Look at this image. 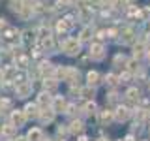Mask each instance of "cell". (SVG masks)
<instances>
[{"label": "cell", "instance_id": "1", "mask_svg": "<svg viewBox=\"0 0 150 141\" xmlns=\"http://www.w3.org/2000/svg\"><path fill=\"white\" fill-rule=\"evenodd\" d=\"M60 51H62L64 55H69V56H77L79 51H81V40L79 38H71V36H66L62 38V41L58 43Z\"/></svg>", "mask_w": 150, "mask_h": 141}, {"label": "cell", "instance_id": "2", "mask_svg": "<svg viewBox=\"0 0 150 141\" xmlns=\"http://www.w3.org/2000/svg\"><path fill=\"white\" fill-rule=\"evenodd\" d=\"M0 34H2L4 43H8V45H17V43H21V30H17V28L11 26V25H9L8 28H4ZM21 45H23V43H21Z\"/></svg>", "mask_w": 150, "mask_h": 141}, {"label": "cell", "instance_id": "3", "mask_svg": "<svg viewBox=\"0 0 150 141\" xmlns=\"http://www.w3.org/2000/svg\"><path fill=\"white\" fill-rule=\"evenodd\" d=\"M88 55H90L92 60H103V58H105V55H107V47H105V43H101V41H92Z\"/></svg>", "mask_w": 150, "mask_h": 141}, {"label": "cell", "instance_id": "4", "mask_svg": "<svg viewBox=\"0 0 150 141\" xmlns=\"http://www.w3.org/2000/svg\"><path fill=\"white\" fill-rule=\"evenodd\" d=\"M32 90H34V83L32 81L15 85V98L17 100H26L28 96H32Z\"/></svg>", "mask_w": 150, "mask_h": 141}, {"label": "cell", "instance_id": "5", "mask_svg": "<svg viewBox=\"0 0 150 141\" xmlns=\"http://www.w3.org/2000/svg\"><path fill=\"white\" fill-rule=\"evenodd\" d=\"M8 120L11 122L13 126H17V128H23V126L28 122V119H26V115H25V111H23V109H13V111H9Z\"/></svg>", "mask_w": 150, "mask_h": 141}, {"label": "cell", "instance_id": "6", "mask_svg": "<svg viewBox=\"0 0 150 141\" xmlns=\"http://www.w3.org/2000/svg\"><path fill=\"white\" fill-rule=\"evenodd\" d=\"M17 72H19V68L15 64H4L2 66V70H0V75H2V81H13L15 83V77H17Z\"/></svg>", "mask_w": 150, "mask_h": 141}, {"label": "cell", "instance_id": "7", "mask_svg": "<svg viewBox=\"0 0 150 141\" xmlns=\"http://www.w3.org/2000/svg\"><path fill=\"white\" fill-rule=\"evenodd\" d=\"M53 92H49V90H40L36 94V103L41 107V109H45V107H51L53 105Z\"/></svg>", "mask_w": 150, "mask_h": 141}, {"label": "cell", "instance_id": "8", "mask_svg": "<svg viewBox=\"0 0 150 141\" xmlns=\"http://www.w3.org/2000/svg\"><path fill=\"white\" fill-rule=\"evenodd\" d=\"M17 126H13L9 120H6V122H2L0 124V135H2L4 139H15L17 137Z\"/></svg>", "mask_w": 150, "mask_h": 141}, {"label": "cell", "instance_id": "9", "mask_svg": "<svg viewBox=\"0 0 150 141\" xmlns=\"http://www.w3.org/2000/svg\"><path fill=\"white\" fill-rule=\"evenodd\" d=\"M23 111H25V115H26V119L28 120H38L40 119V113H41V107L38 105V103L34 102H28L25 107H23Z\"/></svg>", "mask_w": 150, "mask_h": 141}, {"label": "cell", "instance_id": "10", "mask_svg": "<svg viewBox=\"0 0 150 141\" xmlns=\"http://www.w3.org/2000/svg\"><path fill=\"white\" fill-rule=\"evenodd\" d=\"M13 64H15L19 70H25V72H28V70L32 68V56L28 55V53H23V55H19V56L13 58Z\"/></svg>", "mask_w": 150, "mask_h": 141}, {"label": "cell", "instance_id": "11", "mask_svg": "<svg viewBox=\"0 0 150 141\" xmlns=\"http://www.w3.org/2000/svg\"><path fill=\"white\" fill-rule=\"evenodd\" d=\"M38 41V36H36V28H26V30H21V43L23 45H34Z\"/></svg>", "mask_w": 150, "mask_h": 141}, {"label": "cell", "instance_id": "12", "mask_svg": "<svg viewBox=\"0 0 150 141\" xmlns=\"http://www.w3.org/2000/svg\"><path fill=\"white\" fill-rule=\"evenodd\" d=\"M98 120H100L101 126L111 124V122L115 120V111H111V109H101V111H98Z\"/></svg>", "mask_w": 150, "mask_h": 141}, {"label": "cell", "instance_id": "13", "mask_svg": "<svg viewBox=\"0 0 150 141\" xmlns=\"http://www.w3.org/2000/svg\"><path fill=\"white\" fill-rule=\"evenodd\" d=\"M54 117H56V113H54V109L53 107H45V109H41V113H40V120L41 124H51V122L54 120Z\"/></svg>", "mask_w": 150, "mask_h": 141}, {"label": "cell", "instance_id": "14", "mask_svg": "<svg viewBox=\"0 0 150 141\" xmlns=\"http://www.w3.org/2000/svg\"><path fill=\"white\" fill-rule=\"evenodd\" d=\"M68 105H69V103L66 102L64 96H54V98H53V105H51V107L54 109V113H66Z\"/></svg>", "mask_w": 150, "mask_h": 141}, {"label": "cell", "instance_id": "15", "mask_svg": "<svg viewBox=\"0 0 150 141\" xmlns=\"http://www.w3.org/2000/svg\"><path fill=\"white\" fill-rule=\"evenodd\" d=\"M26 137H28V141H45V134H43V130H41V128L32 126V128L28 130Z\"/></svg>", "mask_w": 150, "mask_h": 141}, {"label": "cell", "instance_id": "16", "mask_svg": "<svg viewBox=\"0 0 150 141\" xmlns=\"http://www.w3.org/2000/svg\"><path fill=\"white\" fill-rule=\"evenodd\" d=\"M69 128V134H77V135H83V130H84V124L81 119H73L71 122L68 124Z\"/></svg>", "mask_w": 150, "mask_h": 141}, {"label": "cell", "instance_id": "17", "mask_svg": "<svg viewBox=\"0 0 150 141\" xmlns=\"http://www.w3.org/2000/svg\"><path fill=\"white\" fill-rule=\"evenodd\" d=\"M129 115H131V111H129L126 105H118V107L115 109V120H118V122H120V120H128Z\"/></svg>", "mask_w": 150, "mask_h": 141}, {"label": "cell", "instance_id": "18", "mask_svg": "<svg viewBox=\"0 0 150 141\" xmlns=\"http://www.w3.org/2000/svg\"><path fill=\"white\" fill-rule=\"evenodd\" d=\"M0 111L8 113V115H9V111H13V100H11V98L0 94Z\"/></svg>", "mask_w": 150, "mask_h": 141}, {"label": "cell", "instance_id": "19", "mask_svg": "<svg viewBox=\"0 0 150 141\" xmlns=\"http://www.w3.org/2000/svg\"><path fill=\"white\" fill-rule=\"evenodd\" d=\"M69 28L71 26L68 25V21H66V19H60V21H56V25H54V34L56 36H62V34L66 36V32H68Z\"/></svg>", "mask_w": 150, "mask_h": 141}, {"label": "cell", "instance_id": "20", "mask_svg": "<svg viewBox=\"0 0 150 141\" xmlns=\"http://www.w3.org/2000/svg\"><path fill=\"white\" fill-rule=\"evenodd\" d=\"M41 85H43V90L53 92L54 88L58 87V81H56L54 77H43V79H41Z\"/></svg>", "mask_w": 150, "mask_h": 141}, {"label": "cell", "instance_id": "21", "mask_svg": "<svg viewBox=\"0 0 150 141\" xmlns=\"http://www.w3.org/2000/svg\"><path fill=\"white\" fill-rule=\"evenodd\" d=\"M101 81V75L96 72V70H90V72L86 73V85H90V87H94V85H98Z\"/></svg>", "mask_w": 150, "mask_h": 141}, {"label": "cell", "instance_id": "22", "mask_svg": "<svg viewBox=\"0 0 150 141\" xmlns=\"http://www.w3.org/2000/svg\"><path fill=\"white\" fill-rule=\"evenodd\" d=\"M79 96L86 98V100H92V98H94V87H90V85L81 87V88H79Z\"/></svg>", "mask_w": 150, "mask_h": 141}, {"label": "cell", "instance_id": "23", "mask_svg": "<svg viewBox=\"0 0 150 141\" xmlns=\"http://www.w3.org/2000/svg\"><path fill=\"white\" fill-rule=\"evenodd\" d=\"M126 100L128 102H139L141 100V92L137 90V88H128V90H126Z\"/></svg>", "mask_w": 150, "mask_h": 141}, {"label": "cell", "instance_id": "24", "mask_svg": "<svg viewBox=\"0 0 150 141\" xmlns=\"http://www.w3.org/2000/svg\"><path fill=\"white\" fill-rule=\"evenodd\" d=\"M94 38V30H92V26H84L83 30H81V36H79V40L81 41H90Z\"/></svg>", "mask_w": 150, "mask_h": 141}, {"label": "cell", "instance_id": "25", "mask_svg": "<svg viewBox=\"0 0 150 141\" xmlns=\"http://www.w3.org/2000/svg\"><path fill=\"white\" fill-rule=\"evenodd\" d=\"M83 111H84V115H98V107H96L94 102H86L84 107H83Z\"/></svg>", "mask_w": 150, "mask_h": 141}, {"label": "cell", "instance_id": "26", "mask_svg": "<svg viewBox=\"0 0 150 141\" xmlns=\"http://www.w3.org/2000/svg\"><path fill=\"white\" fill-rule=\"evenodd\" d=\"M68 134H69L68 124H58V128H56V135H58V137H62V135H68Z\"/></svg>", "mask_w": 150, "mask_h": 141}, {"label": "cell", "instance_id": "27", "mask_svg": "<svg viewBox=\"0 0 150 141\" xmlns=\"http://www.w3.org/2000/svg\"><path fill=\"white\" fill-rule=\"evenodd\" d=\"M105 81H107L109 87H116V85H118V77H116V75H112V73H109L105 77Z\"/></svg>", "mask_w": 150, "mask_h": 141}, {"label": "cell", "instance_id": "28", "mask_svg": "<svg viewBox=\"0 0 150 141\" xmlns=\"http://www.w3.org/2000/svg\"><path fill=\"white\" fill-rule=\"evenodd\" d=\"M9 25H8V19L6 17H0V32L4 30V28H8Z\"/></svg>", "mask_w": 150, "mask_h": 141}, {"label": "cell", "instance_id": "29", "mask_svg": "<svg viewBox=\"0 0 150 141\" xmlns=\"http://www.w3.org/2000/svg\"><path fill=\"white\" fill-rule=\"evenodd\" d=\"M13 141H28V137H26V135H17Z\"/></svg>", "mask_w": 150, "mask_h": 141}, {"label": "cell", "instance_id": "30", "mask_svg": "<svg viewBox=\"0 0 150 141\" xmlns=\"http://www.w3.org/2000/svg\"><path fill=\"white\" fill-rule=\"evenodd\" d=\"M77 141H90V139H88L86 135H79V139H77Z\"/></svg>", "mask_w": 150, "mask_h": 141}, {"label": "cell", "instance_id": "31", "mask_svg": "<svg viewBox=\"0 0 150 141\" xmlns=\"http://www.w3.org/2000/svg\"><path fill=\"white\" fill-rule=\"evenodd\" d=\"M68 2H69V6H71V4H77L79 0H68Z\"/></svg>", "mask_w": 150, "mask_h": 141}, {"label": "cell", "instance_id": "32", "mask_svg": "<svg viewBox=\"0 0 150 141\" xmlns=\"http://www.w3.org/2000/svg\"><path fill=\"white\" fill-rule=\"evenodd\" d=\"M2 43H4V40H2V34H0V49H2Z\"/></svg>", "mask_w": 150, "mask_h": 141}, {"label": "cell", "instance_id": "33", "mask_svg": "<svg viewBox=\"0 0 150 141\" xmlns=\"http://www.w3.org/2000/svg\"><path fill=\"white\" fill-rule=\"evenodd\" d=\"M2 66H4V60H2V58H0V70H2Z\"/></svg>", "mask_w": 150, "mask_h": 141}, {"label": "cell", "instance_id": "34", "mask_svg": "<svg viewBox=\"0 0 150 141\" xmlns=\"http://www.w3.org/2000/svg\"><path fill=\"white\" fill-rule=\"evenodd\" d=\"M98 141H109V139H105V137H100V139H98Z\"/></svg>", "mask_w": 150, "mask_h": 141}, {"label": "cell", "instance_id": "35", "mask_svg": "<svg viewBox=\"0 0 150 141\" xmlns=\"http://www.w3.org/2000/svg\"><path fill=\"white\" fill-rule=\"evenodd\" d=\"M146 56H148V58H150V49H148V51H146Z\"/></svg>", "mask_w": 150, "mask_h": 141}, {"label": "cell", "instance_id": "36", "mask_svg": "<svg viewBox=\"0 0 150 141\" xmlns=\"http://www.w3.org/2000/svg\"><path fill=\"white\" fill-rule=\"evenodd\" d=\"M45 141H51V139H45Z\"/></svg>", "mask_w": 150, "mask_h": 141}, {"label": "cell", "instance_id": "37", "mask_svg": "<svg viewBox=\"0 0 150 141\" xmlns=\"http://www.w3.org/2000/svg\"><path fill=\"white\" fill-rule=\"evenodd\" d=\"M0 141H2V139H0Z\"/></svg>", "mask_w": 150, "mask_h": 141}]
</instances>
